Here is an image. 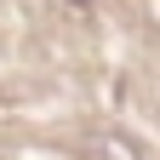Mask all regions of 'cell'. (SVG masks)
I'll return each instance as SVG.
<instances>
[{
    "label": "cell",
    "mask_w": 160,
    "mask_h": 160,
    "mask_svg": "<svg viewBox=\"0 0 160 160\" xmlns=\"http://www.w3.org/2000/svg\"><path fill=\"white\" fill-rule=\"evenodd\" d=\"M86 160H143V154H137L132 137H92V143H86Z\"/></svg>",
    "instance_id": "6da1fadb"
},
{
    "label": "cell",
    "mask_w": 160,
    "mask_h": 160,
    "mask_svg": "<svg viewBox=\"0 0 160 160\" xmlns=\"http://www.w3.org/2000/svg\"><path fill=\"white\" fill-rule=\"evenodd\" d=\"M69 6H74V12H80V17H92V0H69Z\"/></svg>",
    "instance_id": "7a4b0ae2"
}]
</instances>
